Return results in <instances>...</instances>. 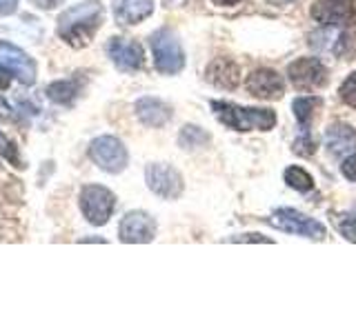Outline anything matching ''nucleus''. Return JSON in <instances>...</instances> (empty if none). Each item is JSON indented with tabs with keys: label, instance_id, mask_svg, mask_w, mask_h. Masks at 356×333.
<instances>
[{
	"label": "nucleus",
	"instance_id": "c756f323",
	"mask_svg": "<svg viewBox=\"0 0 356 333\" xmlns=\"http://www.w3.org/2000/svg\"><path fill=\"white\" fill-rule=\"evenodd\" d=\"M216 5H236V3H241V0H214Z\"/></svg>",
	"mask_w": 356,
	"mask_h": 333
},
{
	"label": "nucleus",
	"instance_id": "393cba45",
	"mask_svg": "<svg viewBox=\"0 0 356 333\" xmlns=\"http://www.w3.org/2000/svg\"><path fill=\"white\" fill-rule=\"evenodd\" d=\"M18 0H0V16H11L16 11Z\"/></svg>",
	"mask_w": 356,
	"mask_h": 333
},
{
	"label": "nucleus",
	"instance_id": "ddd939ff",
	"mask_svg": "<svg viewBox=\"0 0 356 333\" xmlns=\"http://www.w3.org/2000/svg\"><path fill=\"white\" fill-rule=\"evenodd\" d=\"M248 92L256 98H263V100H276L281 98L285 92V85H283V78L278 76L272 69H256L250 74L248 78Z\"/></svg>",
	"mask_w": 356,
	"mask_h": 333
},
{
	"label": "nucleus",
	"instance_id": "6e6552de",
	"mask_svg": "<svg viewBox=\"0 0 356 333\" xmlns=\"http://www.w3.org/2000/svg\"><path fill=\"white\" fill-rule=\"evenodd\" d=\"M145 178H147V187L161 198L176 200L183 194V178L170 164H149L147 171H145Z\"/></svg>",
	"mask_w": 356,
	"mask_h": 333
},
{
	"label": "nucleus",
	"instance_id": "a211bd4d",
	"mask_svg": "<svg viewBox=\"0 0 356 333\" xmlns=\"http://www.w3.org/2000/svg\"><path fill=\"white\" fill-rule=\"evenodd\" d=\"M178 142H181V147H185V149H198L209 142V136L200 127L187 125V127H183L181 136H178Z\"/></svg>",
	"mask_w": 356,
	"mask_h": 333
},
{
	"label": "nucleus",
	"instance_id": "bb28decb",
	"mask_svg": "<svg viewBox=\"0 0 356 333\" xmlns=\"http://www.w3.org/2000/svg\"><path fill=\"white\" fill-rule=\"evenodd\" d=\"M33 5L40 7V9H54L56 5H60L63 0H31Z\"/></svg>",
	"mask_w": 356,
	"mask_h": 333
},
{
	"label": "nucleus",
	"instance_id": "5701e85b",
	"mask_svg": "<svg viewBox=\"0 0 356 333\" xmlns=\"http://www.w3.org/2000/svg\"><path fill=\"white\" fill-rule=\"evenodd\" d=\"M339 94L343 98V103H348L350 107H356V74H352L339 89Z\"/></svg>",
	"mask_w": 356,
	"mask_h": 333
},
{
	"label": "nucleus",
	"instance_id": "0eeeda50",
	"mask_svg": "<svg viewBox=\"0 0 356 333\" xmlns=\"http://www.w3.org/2000/svg\"><path fill=\"white\" fill-rule=\"evenodd\" d=\"M312 18L323 27H350L356 20V5L354 0H318Z\"/></svg>",
	"mask_w": 356,
	"mask_h": 333
},
{
	"label": "nucleus",
	"instance_id": "f03ea898",
	"mask_svg": "<svg viewBox=\"0 0 356 333\" xmlns=\"http://www.w3.org/2000/svg\"><path fill=\"white\" fill-rule=\"evenodd\" d=\"M214 116L222 122L225 127H232L236 131H270L276 125V114L272 109H256V107H238L232 103H220L214 100L211 103Z\"/></svg>",
	"mask_w": 356,
	"mask_h": 333
},
{
	"label": "nucleus",
	"instance_id": "7ed1b4c3",
	"mask_svg": "<svg viewBox=\"0 0 356 333\" xmlns=\"http://www.w3.org/2000/svg\"><path fill=\"white\" fill-rule=\"evenodd\" d=\"M154 65L161 74H178L185 67V53L176 33L170 29H159L152 36Z\"/></svg>",
	"mask_w": 356,
	"mask_h": 333
},
{
	"label": "nucleus",
	"instance_id": "b1692460",
	"mask_svg": "<svg viewBox=\"0 0 356 333\" xmlns=\"http://www.w3.org/2000/svg\"><path fill=\"white\" fill-rule=\"evenodd\" d=\"M341 171H343L345 178H348V180L356 182V151L350 155V158H345V162L341 164Z\"/></svg>",
	"mask_w": 356,
	"mask_h": 333
},
{
	"label": "nucleus",
	"instance_id": "412c9836",
	"mask_svg": "<svg viewBox=\"0 0 356 333\" xmlns=\"http://www.w3.org/2000/svg\"><path fill=\"white\" fill-rule=\"evenodd\" d=\"M314 107H316V100L314 98H296L294 100V116L300 122V129L307 131V125L312 116H314Z\"/></svg>",
	"mask_w": 356,
	"mask_h": 333
},
{
	"label": "nucleus",
	"instance_id": "dca6fc26",
	"mask_svg": "<svg viewBox=\"0 0 356 333\" xmlns=\"http://www.w3.org/2000/svg\"><path fill=\"white\" fill-rule=\"evenodd\" d=\"M207 80L220 89H234L241 83V69L229 58H216L207 67Z\"/></svg>",
	"mask_w": 356,
	"mask_h": 333
},
{
	"label": "nucleus",
	"instance_id": "4be33fe9",
	"mask_svg": "<svg viewBox=\"0 0 356 333\" xmlns=\"http://www.w3.org/2000/svg\"><path fill=\"white\" fill-rule=\"evenodd\" d=\"M339 229H341V233H343L345 238L356 242V207L350 211V214H345V216L341 218Z\"/></svg>",
	"mask_w": 356,
	"mask_h": 333
},
{
	"label": "nucleus",
	"instance_id": "f3484780",
	"mask_svg": "<svg viewBox=\"0 0 356 333\" xmlns=\"http://www.w3.org/2000/svg\"><path fill=\"white\" fill-rule=\"evenodd\" d=\"M325 147L332 155L343 158L356 147V133L348 125H332L325 131Z\"/></svg>",
	"mask_w": 356,
	"mask_h": 333
},
{
	"label": "nucleus",
	"instance_id": "aec40b11",
	"mask_svg": "<svg viewBox=\"0 0 356 333\" xmlns=\"http://www.w3.org/2000/svg\"><path fill=\"white\" fill-rule=\"evenodd\" d=\"M285 182L292 189H296V191H309L312 185H314L312 176L305 169H300V166H289L285 171Z\"/></svg>",
	"mask_w": 356,
	"mask_h": 333
},
{
	"label": "nucleus",
	"instance_id": "9b49d317",
	"mask_svg": "<svg viewBox=\"0 0 356 333\" xmlns=\"http://www.w3.org/2000/svg\"><path fill=\"white\" fill-rule=\"evenodd\" d=\"M118 233L122 242H149L154 240L156 222L152 220V216L143 214V211H129V214L120 220Z\"/></svg>",
	"mask_w": 356,
	"mask_h": 333
},
{
	"label": "nucleus",
	"instance_id": "cd10ccee",
	"mask_svg": "<svg viewBox=\"0 0 356 333\" xmlns=\"http://www.w3.org/2000/svg\"><path fill=\"white\" fill-rule=\"evenodd\" d=\"M9 87V76H7V69L3 65H0V89H7Z\"/></svg>",
	"mask_w": 356,
	"mask_h": 333
},
{
	"label": "nucleus",
	"instance_id": "a878e982",
	"mask_svg": "<svg viewBox=\"0 0 356 333\" xmlns=\"http://www.w3.org/2000/svg\"><path fill=\"white\" fill-rule=\"evenodd\" d=\"M234 242H272L270 238H263V236H256V233H248L243 238H232Z\"/></svg>",
	"mask_w": 356,
	"mask_h": 333
},
{
	"label": "nucleus",
	"instance_id": "2eb2a0df",
	"mask_svg": "<svg viewBox=\"0 0 356 333\" xmlns=\"http://www.w3.org/2000/svg\"><path fill=\"white\" fill-rule=\"evenodd\" d=\"M154 11V0H114V16L122 25H138Z\"/></svg>",
	"mask_w": 356,
	"mask_h": 333
},
{
	"label": "nucleus",
	"instance_id": "20e7f679",
	"mask_svg": "<svg viewBox=\"0 0 356 333\" xmlns=\"http://www.w3.org/2000/svg\"><path fill=\"white\" fill-rule=\"evenodd\" d=\"M116 207V198L109 189L100 185H87L81 191V209L87 218V222L100 227L111 218Z\"/></svg>",
	"mask_w": 356,
	"mask_h": 333
},
{
	"label": "nucleus",
	"instance_id": "6ab92c4d",
	"mask_svg": "<svg viewBox=\"0 0 356 333\" xmlns=\"http://www.w3.org/2000/svg\"><path fill=\"white\" fill-rule=\"evenodd\" d=\"M78 92L76 83L72 80H63V83H54L49 89H47V96L54 100V103H60V105H70L74 96Z\"/></svg>",
	"mask_w": 356,
	"mask_h": 333
},
{
	"label": "nucleus",
	"instance_id": "4468645a",
	"mask_svg": "<svg viewBox=\"0 0 356 333\" xmlns=\"http://www.w3.org/2000/svg\"><path fill=\"white\" fill-rule=\"evenodd\" d=\"M136 116L140 118L143 125L147 127H163L172 118L170 105H165L159 98H140L136 103Z\"/></svg>",
	"mask_w": 356,
	"mask_h": 333
},
{
	"label": "nucleus",
	"instance_id": "f8f14e48",
	"mask_svg": "<svg viewBox=\"0 0 356 333\" xmlns=\"http://www.w3.org/2000/svg\"><path fill=\"white\" fill-rule=\"evenodd\" d=\"M109 58L114 60V65L120 71H138L143 67V47L134 40L125 38H111L109 42Z\"/></svg>",
	"mask_w": 356,
	"mask_h": 333
},
{
	"label": "nucleus",
	"instance_id": "39448f33",
	"mask_svg": "<svg viewBox=\"0 0 356 333\" xmlns=\"http://www.w3.org/2000/svg\"><path fill=\"white\" fill-rule=\"evenodd\" d=\"M270 222L285 233H292V236H303L312 240H323L325 238V227L316 222L314 218H307L305 214H300L296 209H278L274 211V216Z\"/></svg>",
	"mask_w": 356,
	"mask_h": 333
},
{
	"label": "nucleus",
	"instance_id": "f257e3e1",
	"mask_svg": "<svg viewBox=\"0 0 356 333\" xmlns=\"http://www.w3.org/2000/svg\"><path fill=\"white\" fill-rule=\"evenodd\" d=\"M100 22H103V7L96 0H85V3L67 9L58 18V33L74 47H83L92 40Z\"/></svg>",
	"mask_w": 356,
	"mask_h": 333
},
{
	"label": "nucleus",
	"instance_id": "c85d7f7f",
	"mask_svg": "<svg viewBox=\"0 0 356 333\" xmlns=\"http://www.w3.org/2000/svg\"><path fill=\"white\" fill-rule=\"evenodd\" d=\"M163 3L167 7H181V5H185V0H163Z\"/></svg>",
	"mask_w": 356,
	"mask_h": 333
},
{
	"label": "nucleus",
	"instance_id": "423d86ee",
	"mask_svg": "<svg viewBox=\"0 0 356 333\" xmlns=\"http://www.w3.org/2000/svg\"><path fill=\"white\" fill-rule=\"evenodd\" d=\"M89 155L92 160L107 173H120L127 166V149L118 138L114 136H100L92 142L89 147Z\"/></svg>",
	"mask_w": 356,
	"mask_h": 333
},
{
	"label": "nucleus",
	"instance_id": "1a4fd4ad",
	"mask_svg": "<svg viewBox=\"0 0 356 333\" xmlns=\"http://www.w3.org/2000/svg\"><path fill=\"white\" fill-rule=\"evenodd\" d=\"M0 65L14 74L22 85H31L36 80V62L11 42H0Z\"/></svg>",
	"mask_w": 356,
	"mask_h": 333
},
{
	"label": "nucleus",
	"instance_id": "9d476101",
	"mask_svg": "<svg viewBox=\"0 0 356 333\" xmlns=\"http://www.w3.org/2000/svg\"><path fill=\"white\" fill-rule=\"evenodd\" d=\"M287 76L296 89H316L327 80V69L316 58H300L287 67Z\"/></svg>",
	"mask_w": 356,
	"mask_h": 333
},
{
	"label": "nucleus",
	"instance_id": "7c9ffc66",
	"mask_svg": "<svg viewBox=\"0 0 356 333\" xmlns=\"http://www.w3.org/2000/svg\"><path fill=\"white\" fill-rule=\"evenodd\" d=\"M267 3H272V5H289V3H294V0H267Z\"/></svg>",
	"mask_w": 356,
	"mask_h": 333
}]
</instances>
